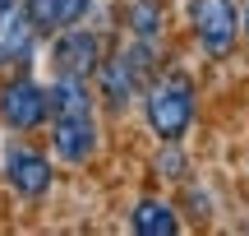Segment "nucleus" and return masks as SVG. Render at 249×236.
Wrapping results in <instances>:
<instances>
[{
    "label": "nucleus",
    "instance_id": "obj_6",
    "mask_svg": "<svg viewBox=\"0 0 249 236\" xmlns=\"http://www.w3.org/2000/svg\"><path fill=\"white\" fill-rule=\"evenodd\" d=\"M5 176L9 185H14L18 195H23V199H42L46 190H51V157L42 153V148H33V144H14L5 153Z\"/></svg>",
    "mask_w": 249,
    "mask_h": 236
},
{
    "label": "nucleus",
    "instance_id": "obj_3",
    "mask_svg": "<svg viewBox=\"0 0 249 236\" xmlns=\"http://www.w3.org/2000/svg\"><path fill=\"white\" fill-rule=\"evenodd\" d=\"M0 120L18 135H33L51 120V98H46V83H37L33 74L18 70L14 79L0 83Z\"/></svg>",
    "mask_w": 249,
    "mask_h": 236
},
{
    "label": "nucleus",
    "instance_id": "obj_1",
    "mask_svg": "<svg viewBox=\"0 0 249 236\" xmlns=\"http://www.w3.org/2000/svg\"><path fill=\"white\" fill-rule=\"evenodd\" d=\"M194 116H198V88H194V79L185 70H161L143 88V120H148V130L161 144L185 139Z\"/></svg>",
    "mask_w": 249,
    "mask_h": 236
},
{
    "label": "nucleus",
    "instance_id": "obj_12",
    "mask_svg": "<svg viewBox=\"0 0 249 236\" xmlns=\"http://www.w3.org/2000/svg\"><path fill=\"white\" fill-rule=\"evenodd\" d=\"M23 9L33 14V23H37V33H42V37L60 33V14H55V0H23Z\"/></svg>",
    "mask_w": 249,
    "mask_h": 236
},
{
    "label": "nucleus",
    "instance_id": "obj_2",
    "mask_svg": "<svg viewBox=\"0 0 249 236\" xmlns=\"http://www.w3.org/2000/svg\"><path fill=\"white\" fill-rule=\"evenodd\" d=\"M189 33L208 60H231L240 46V5L235 0H189Z\"/></svg>",
    "mask_w": 249,
    "mask_h": 236
},
{
    "label": "nucleus",
    "instance_id": "obj_16",
    "mask_svg": "<svg viewBox=\"0 0 249 236\" xmlns=\"http://www.w3.org/2000/svg\"><path fill=\"white\" fill-rule=\"evenodd\" d=\"M9 5H14V0H0V9H9Z\"/></svg>",
    "mask_w": 249,
    "mask_h": 236
},
{
    "label": "nucleus",
    "instance_id": "obj_15",
    "mask_svg": "<svg viewBox=\"0 0 249 236\" xmlns=\"http://www.w3.org/2000/svg\"><path fill=\"white\" fill-rule=\"evenodd\" d=\"M240 37H245V46H249V0L240 5Z\"/></svg>",
    "mask_w": 249,
    "mask_h": 236
},
{
    "label": "nucleus",
    "instance_id": "obj_7",
    "mask_svg": "<svg viewBox=\"0 0 249 236\" xmlns=\"http://www.w3.org/2000/svg\"><path fill=\"white\" fill-rule=\"evenodd\" d=\"M97 144H102V130H97L92 116H55V125H51V153L60 157V162L83 167L92 153H97Z\"/></svg>",
    "mask_w": 249,
    "mask_h": 236
},
{
    "label": "nucleus",
    "instance_id": "obj_8",
    "mask_svg": "<svg viewBox=\"0 0 249 236\" xmlns=\"http://www.w3.org/2000/svg\"><path fill=\"white\" fill-rule=\"evenodd\" d=\"M97 83H102V102H107L111 111H124L134 98H139L143 74L134 70L129 60H124V51H111L107 60L97 65Z\"/></svg>",
    "mask_w": 249,
    "mask_h": 236
},
{
    "label": "nucleus",
    "instance_id": "obj_5",
    "mask_svg": "<svg viewBox=\"0 0 249 236\" xmlns=\"http://www.w3.org/2000/svg\"><path fill=\"white\" fill-rule=\"evenodd\" d=\"M37 23L23 9V0H14L9 9H0V70H23L37 51Z\"/></svg>",
    "mask_w": 249,
    "mask_h": 236
},
{
    "label": "nucleus",
    "instance_id": "obj_9",
    "mask_svg": "<svg viewBox=\"0 0 249 236\" xmlns=\"http://www.w3.org/2000/svg\"><path fill=\"white\" fill-rule=\"evenodd\" d=\"M46 98H51V116H92V88L83 74H55Z\"/></svg>",
    "mask_w": 249,
    "mask_h": 236
},
{
    "label": "nucleus",
    "instance_id": "obj_11",
    "mask_svg": "<svg viewBox=\"0 0 249 236\" xmlns=\"http://www.w3.org/2000/svg\"><path fill=\"white\" fill-rule=\"evenodd\" d=\"M124 28H129V37L157 46L161 28H166V9H161V0H129V9H124Z\"/></svg>",
    "mask_w": 249,
    "mask_h": 236
},
{
    "label": "nucleus",
    "instance_id": "obj_14",
    "mask_svg": "<svg viewBox=\"0 0 249 236\" xmlns=\"http://www.w3.org/2000/svg\"><path fill=\"white\" fill-rule=\"evenodd\" d=\"M92 9V0H55V14H60V28H70V23H79L83 14Z\"/></svg>",
    "mask_w": 249,
    "mask_h": 236
},
{
    "label": "nucleus",
    "instance_id": "obj_10",
    "mask_svg": "<svg viewBox=\"0 0 249 236\" xmlns=\"http://www.w3.org/2000/svg\"><path fill=\"white\" fill-rule=\"evenodd\" d=\"M129 227L139 236H176L180 232V213L166 199H139L129 209Z\"/></svg>",
    "mask_w": 249,
    "mask_h": 236
},
{
    "label": "nucleus",
    "instance_id": "obj_13",
    "mask_svg": "<svg viewBox=\"0 0 249 236\" xmlns=\"http://www.w3.org/2000/svg\"><path fill=\"white\" fill-rule=\"evenodd\" d=\"M157 172L166 176V181H185V153H180V139H171V144H161Z\"/></svg>",
    "mask_w": 249,
    "mask_h": 236
},
{
    "label": "nucleus",
    "instance_id": "obj_4",
    "mask_svg": "<svg viewBox=\"0 0 249 236\" xmlns=\"http://www.w3.org/2000/svg\"><path fill=\"white\" fill-rule=\"evenodd\" d=\"M51 65H55V74H83V79H92L97 65H102V37L79 28V23L51 33Z\"/></svg>",
    "mask_w": 249,
    "mask_h": 236
}]
</instances>
